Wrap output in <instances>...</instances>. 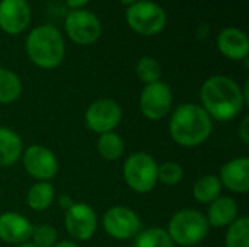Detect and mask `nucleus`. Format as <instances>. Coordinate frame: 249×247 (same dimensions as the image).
I'll list each match as a JSON object with an SVG mask.
<instances>
[{
  "instance_id": "39448f33",
  "label": "nucleus",
  "mask_w": 249,
  "mask_h": 247,
  "mask_svg": "<svg viewBox=\"0 0 249 247\" xmlns=\"http://www.w3.org/2000/svg\"><path fill=\"white\" fill-rule=\"evenodd\" d=\"M128 26L140 35L152 36L163 31L166 25L165 10L155 1L139 0L128 6L125 12Z\"/></svg>"
},
{
  "instance_id": "dca6fc26",
  "label": "nucleus",
  "mask_w": 249,
  "mask_h": 247,
  "mask_svg": "<svg viewBox=\"0 0 249 247\" xmlns=\"http://www.w3.org/2000/svg\"><path fill=\"white\" fill-rule=\"evenodd\" d=\"M220 182L232 192L247 194L249 191L248 157H239L225 163L220 170Z\"/></svg>"
},
{
  "instance_id": "bb28decb",
  "label": "nucleus",
  "mask_w": 249,
  "mask_h": 247,
  "mask_svg": "<svg viewBox=\"0 0 249 247\" xmlns=\"http://www.w3.org/2000/svg\"><path fill=\"white\" fill-rule=\"evenodd\" d=\"M32 245L35 247H53L57 243V231L51 226H39L32 230Z\"/></svg>"
},
{
  "instance_id": "c756f323",
  "label": "nucleus",
  "mask_w": 249,
  "mask_h": 247,
  "mask_svg": "<svg viewBox=\"0 0 249 247\" xmlns=\"http://www.w3.org/2000/svg\"><path fill=\"white\" fill-rule=\"evenodd\" d=\"M58 204H60V207H61L63 210H66V211H67V210H69L74 202L71 201V198H70L69 195H61V197H60V199H58Z\"/></svg>"
},
{
  "instance_id": "4468645a",
  "label": "nucleus",
  "mask_w": 249,
  "mask_h": 247,
  "mask_svg": "<svg viewBox=\"0 0 249 247\" xmlns=\"http://www.w3.org/2000/svg\"><path fill=\"white\" fill-rule=\"evenodd\" d=\"M32 224L28 218L16 213L0 215V240L6 243H26L32 236Z\"/></svg>"
},
{
  "instance_id": "f257e3e1",
  "label": "nucleus",
  "mask_w": 249,
  "mask_h": 247,
  "mask_svg": "<svg viewBox=\"0 0 249 247\" xmlns=\"http://www.w3.org/2000/svg\"><path fill=\"white\" fill-rule=\"evenodd\" d=\"M203 109L217 121H232L244 108L245 98L239 84L226 76H213L201 86Z\"/></svg>"
},
{
  "instance_id": "4be33fe9",
  "label": "nucleus",
  "mask_w": 249,
  "mask_h": 247,
  "mask_svg": "<svg viewBox=\"0 0 249 247\" xmlns=\"http://www.w3.org/2000/svg\"><path fill=\"white\" fill-rule=\"evenodd\" d=\"M174 245L168 231L159 227L140 231L134 240V247H174Z\"/></svg>"
},
{
  "instance_id": "5701e85b",
  "label": "nucleus",
  "mask_w": 249,
  "mask_h": 247,
  "mask_svg": "<svg viewBox=\"0 0 249 247\" xmlns=\"http://www.w3.org/2000/svg\"><path fill=\"white\" fill-rule=\"evenodd\" d=\"M98 151L105 160H117L124 153V141L115 132L101 134L98 140Z\"/></svg>"
},
{
  "instance_id": "a211bd4d",
  "label": "nucleus",
  "mask_w": 249,
  "mask_h": 247,
  "mask_svg": "<svg viewBox=\"0 0 249 247\" xmlns=\"http://www.w3.org/2000/svg\"><path fill=\"white\" fill-rule=\"evenodd\" d=\"M23 153L20 137L10 128L0 127V167L13 166Z\"/></svg>"
},
{
  "instance_id": "9b49d317",
  "label": "nucleus",
  "mask_w": 249,
  "mask_h": 247,
  "mask_svg": "<svg viewBox=\"0 0 249 247\" xmlns=\"http://www.w3.org/2000/svg\"><path fill=\"white\" fill-rule=\"evenodd\" d=\"M25 170L39 182L53 179L58 172V162L55 154L44 146H31L23 151Z\"/></svg>"
},
{
  "instance_id": "7ed1b4c3",
  "label": "nucleus",
  "mask_w": 249,
  "mask_h": 247,
  "mask_svg": "<svg viewBox=\"0 0 249 247\" xmlns=\"http://www.w3.org/2000/svg\"><path fill=\"white\" fill-rule=\"evenodd\" d=\"M64 52V39L55 26H36L26 38V54L29 60L39 68H55L61 64Z\"/></svg>"
},
{
  "instance_id": "cd10ccee",
  "label": "nucleus",
  "mask_w": 249,
  "mask_h": 247,
  "mask_svg": "<svg viewBox=\"0 0 249 247\" xmlns=\"http://www.w3.org/2000/svg\"><path fill=\"white\" fill-rule=\"evenodd\" d=\"M239 137L242 138V141H244L245 144H248L249 143V116L248 115L244 118V121H242V124H241Z\"/></svg>"
},
{
  "instance_id": "393cba45",
  "label": "nucleus",
  "mask_w": 249,
  "mask_h": 247,
  "mask_svg": "<svg viewBox=\"0 0 249 247\" xmlns=\"http://www.w3.org/2000/svg\"><path fill=\"white\" fill-rule=\"evenodd\" d=\"M136 73L137 77L146 83V84H152L159 82L160 74H162V68L158 60H155L153 57H143L139 60L137 66H136Z\"/></svg>"
},
{
  "instance_id": "6e6552de",
  "label": "nucleus",
  "mask_w": 249,
  "mask_h": 247,
  "mask_svg": "<svg viewBox=\"0 0 249 247\" xmlns=\"http://www.w3.org/2000/svg\"><path fill=\"white\" fill-rule=\"evenodd\" d=\"M172 106V90L163 82L146 84L140 96V111L150 121L163 119Z\"/></svg>"
},
{
  "instance_id": "2eb2a0df",
  "label": "nucleus",
  "mask_w": 249,
  "mask_h": 247,
  "mask_svg": "<svg viewBox=\"0 0 249 247\" xmlns=\"http://www.w3.org/2000/svg\"><path fill=\"white\" fill-rule=\"evenodd\" d=\"M219 51L231 60H247L249 54V39L239 28H225L217 36Z\"/></svg>"
},
{
  "instance_id": "b1692460",
  "label": "nucleus",
  "mask_w": 249,
  "mask_h": 247,
  "mask_svg": "<svg viewBox=\"0 0 249 247\" xmlns=\"http://www.w3.org/2000/svg\"><path fill=\"white\" fill-rule=\"evenodd\" d=\"M226 247H249V218H236L228 230Z\"/></svg>"
},
{
  "instance_id": "423d86ee",
  "label": "nucleus",
  "mask_w": 249,
  "mask_h": 247,
  "mask_svg": "<svg viewBox=\"0 0 249 247\" xmlns=\"http://www.w3.org/2000/svg\"><path fill=\"white\" fill-rule=\"evenodd\" d=\"M124 179L139 194L150 192L158 182V163L149 153H134L124 163Z\"/></svg>"
},
{
  "instance_id": "f3484780",
  "label": "nucleus",
  "mask_w": 249,
  "mask_h": 247,
  "mask_svg": "<svg viewBox=\"0 0 249 247\" xmlns=\"http://www.w3.org/2000/svg\"><path fill=\"white\" fill-rule=\"evenodd\" d=\"M209 226L216 229L229 227L238 218V204L231 197H219L210 204L209 217H206Z\"/></svg>"
},
{
  "instance_id": "7c9ffc66",
  "label": "nucleus",
  "mask_w": 249,
  "mask_h": 247,
  "mask_svg": "<svg viewBox=\"0 0 249 247\" xmlns=\"http://www.w3.org/2000/svg\"><path fill=\"white\" fill-rule=\"evenodd\" d=\"M53 247H77L73 242H58L55 243Z\"/></svg>"
},
{
  "instance_id": "c85d7f7f",
  "label": "nucleus",
  "mask_w": 249,
  "mask_h": 247,
  "mask_svg": "<svg viewBox=\"0 0 249 247\" xmlns=\"http://www.w3.org/2000/svg\"><path fill=\"white\" fill-rule=\"evenodd\" d=\"M90 0H66L67 6L71 9V10H77V9H82L83 6H86Z\"/></svg>"
},
{
  "instance_id": "9d476101",
  "label": "nucleus",
  "mask_w": 249,
  "mask_h": 247,
  "mask_svg": "<svg viewBox=\"0 0 249 247\" xmlns=\"http://www.w3.org/2000/svg\"><path fill=\"white\" fill-rule=\"evenodd\" d=\"M121 108L112 99H99L93 102L85 115L86 125L90 131L98 134L112 132L121 121Z\"/></svg>"
},
{
  "instance_id": "a878e982",
  "label": "nucleus",
  "mask_w": 249,
  "mask_h": 247,
  "mask_svg": "<svg viewBox=\"0 0 249 247\" xmlns=\"http://www.w3.org/2000/svg\"><path fill=\"white\" fill-rule=\"evenodd\" d=\"M184 178L182 167L175 162H166L158 166V181H160L166 186L178 185Z\"/></svg>"
},
{
  "instance_id": "ddd939ff",
  "label": "nucleus",
  "mask_w": 249,
  "mask_h": 247,
  "mask_svg": "<svg viewBox=\"0 0 249 247\" xmlns=\"http://www.w3.org/2000/svg\"><path fill=\"white\" fill-rule=\"evenodd\" d=\"M31 22V7L26 0H0V28L9 35L23 32Z\"/></svg>"
},
{
  "instance_id": "f8f14e48",
  "label": "nucleus",
  "mask_w": 249,
  "mask_h": 247,
  "mask_svg": "<svg viewBox=\"0 0 249 247\" xmlns=\"http://www.w3.org/2000/svg\"><path fill=\"white\" fill-rule=\"evenodd\" d=\"M64 223H66L67 233L73 239L80 242L92 239L98 227L95 211L92 210V207L83 202L73 204L66 211Z\"/></svg>"
},
{
  "instance_id": "f03ea898",
  "label": "nucleus",
  "mask_w": 249,
  "mask_h": 247,
  "mask_svg": "<svg viewBox=\"0 0 249 247\" xmlns=\"http://www.w3.org/2000/svg\"><path fill=\"white\" fill-rule=\"evenodd\" d=\"M213 122L203 106L196 103L179 105L171 116L172 140L182 147H197L212 134Z\"/></svg>"
},
{
  "instance_id": "20e7f679",
  "label": "nucleus",
  "mask_w": 249,
  "mask_h": 247,
  "mask_svg": "<svg viewBox=\"0 0 249 247\" xmlns=\"http://www.w3.org/2000/svg\"><path fill=\"white\" fill-rule=\"evenodd\" d=\"M206 215L197 210H181L169 221L168 234L179 246H196L203 242L209 233Z\"/></svg>"
},
{
  "instance_id": "0eeeda50",
  "label": "nucleus",
  "mask_w": 249,
  "mask_h": 247,
  "mask_svg": "<svg viewBox=\"0 0 249 247\" xmlns=\"http://www.w3.org/2000/svg\"><path fill=\"white\" fill-rule=\"evenodd\" d=\"M64 29L69 38L79 45H92L102 33L98 16L85 9L70 10L64 20Z\"/></svg>"
},
{
  "instance_id": "1a4fd4ad",
  "label": "nucleus",
  "mask_w": 249,
  "mask_h": 247,
  "mask_svg": "<svg viewBox=\"0 0 249 247\" xmlns=\"http://www.w3.org/2000/svg\"><path fill=\"white\" fill-rule=\"evenodd\" d=\"M105 231L117 240H128L136 237L142 230L139 215L125 207L109 208L102 220Z\"/></svg>"
},
{
  "instance_id": "412c9836",
  "label": "nucleus",
  "mask_w": 249,
  "mask_h": 247,
  "mask_svg": "<svg viewBox=\"0 0 249 247\" xmlns=\"http://www.w3.org/2000/svg\"><path fill=\"white\" fill-rule=\"evenodd\" d=\"M22 93V83L19 77L7 70L0 67V103H12Z\"/></svg>"
},
{
  "instance_id": "aec40b11",
  "label": "nucleus",
  "mask_w": 249,
  "mask_h": 247,
  "mask_svg": "<svg viewBox=\"0 0 249 247\" xmlns=\"http://www.w3.org/2000/svg\"><path fill=\"white\" fill-rule=\"evenodd\" d=\"M54 201V188L48 182H38L31 186L26 195V204L34 211H44Z\"/></svg>"
},
{
  "instance_id": "2f4dec72",
  "label": "nucleus",
  "mask_w": 249,
  "mask_h": 247,
  "mask_svg": "<svg viewBox=\"0 0 249 247\" xmlns=\"http://www.w3.org/2000/svg\"><path fill=\"white\" fill-rule=\"evenodd\" d=\"M123 4H125V6H131L133 3H136V1H139V0H120Z\"/></svg>"
},
{
  "instance_id": "473e14b6",
  "label": "nucleus",
  "mask_w": 249,
  "mask_h": 247,
  "mask_svg": "<svg viewBox=\"0 0 249 247\" xmlns=\"http://www.w3.org/2000/svg\"><path fill=\"white\" fill-rule=\"evenodd\" d=\"M19 247H35L32 243H22Z\"/></svg>"
},
{
  "instance_id": "6ab92c4d",
  "label": "nucleus",
  "mask_w": 249,
  "mask_h": 247,
  "mask_svg": "<svg viewBox=\"0 0 249 247\" xmlns=\"http://www.w3.org/2000/svg\"><path fill=\"white\" fill-rule=\"evenodd\" d=\"M220 191H222L220 179L213 175H206L196 182L193 194L200 204H212L214 199L220 197Z\"/></svg>"
}]
</instances>
